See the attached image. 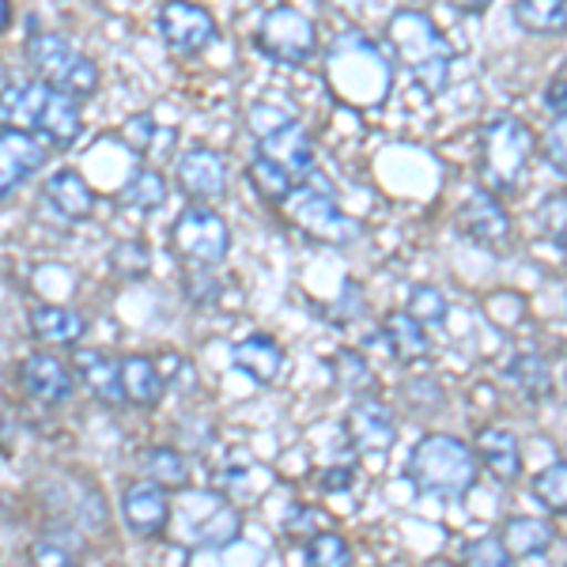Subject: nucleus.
Returning <instances> with one entry per match:
<instances>
[{
    "mask_svg": "<svg viewBox=\"0 0 567 567\" xmlns=\"http://www.w3.org/2000/svg\"><path fill=\"white\" fill-rule=\"evenodd\" d=\"M393 53L405 61L409 69L424 80V87L439 91L446 84V69H451V53H446L443 39H439L435 23L420 12H401L390 23Z\"/></svg>",
    "mask_w": 567,
    "mask_h": 567,
    "instance_id": "7",
    "label": "nucleus"
},
{
    "mask_svg": "<svg viewBox=\"0 0 567 567\" xmlns=\"http://www.w3.org/2000/svg\"><path fill=\"white\" fill-rule=\"evenodd\" d=\"M537 219H542V231L548 239L556 246H564V254H567V194L548 197L542 205V213H537Z\"/></svg>",
    "mask_w": 567,
    "mask_h": 567,
    "instance_id": "36",
    "label": "nucleus"
},
{
    "mask_svg": "<svg viewBox=\"0 0 567 567\" xmlns=\"http://www.w3.org/2000/svg\"><path fill=\"white\" fill-rule=\"evenodd\" d=\"M545 106L556 117H567V58L560 61V69L553 72V80L545 84Z\"/></svg>",
    "mask_w": 567,
    "mask_h": 567,
    "instance_id": "41",
    "label": "nucleus"
},
{
    "mask_svg": "<svg viewBox=\"0 0 567 567\" xmlns=\"http://www.w3.org/2000/svg\"><path fill=\"white\" fill-rule=\"evenodd\" d=\"M503 379L523 393L526 401H545L548 393H553V374H548V363L542 360V355H534V352L515 355V360L507 363V371H503Z\"/></svg>",
    "mask_w": 567,
    "mask_h": 567,
    "instance_id": "25",
    "label": "nucleus"
},
{
    "mask_svg": "<svg viewBox=\"0 0 567 567\" xmlns=\"http://www.w3.org/2000/svg\"><path fill=\"white\" fill-rule=\"evenodd\" d=\"M122 390L133 405H155L163 398V374L148 355H130L122 360Z\"/></svg>",
    "mask_w": 567,
    "mask_h": 567,
    "instance_id": "26",
    "label": "nucleus"
},
{
    "mask_svg": "<svg viewBox=\"0 0 567 567\" xmlns=\"http://www.w3.org/2000/svg\"><path fill=\"white\" fill-rule=\"evenodd\" d=\"M125 141L133 144V148H148L155 141V117L152 114H133L130 122H125Z\"/></svg>",
    "mask_w": 567,
    "mask_h": 567,
    "instance_id": "42",
    "label": "nucleus"
},
{
    "mask_svg": "<svg viewBox=\"0 0 567 567\" xmlns=\"http://www.w3.org/2000/svg\"><path fill=\"white\" fill-rule=\"evenodd\" d=\"M178 534L197 548H227L239 542L243 518L231 499L208 488H189L178 496Z\"/></svg>",
    "mask_w": 567,
    "mask_h": 567,
    "instance_id": "6",
    "label": "nucleus"
},
{
    "mask_svg": "<svg viewBox=\"0 0 567 567\" xmlns=\"http://www.w3.org/2000/svg\"><path fill=\"white\" fill-rule=\"evenodd\" d=\"M171 243H175V254L182 261L213 269L231 250V231H227L224 216H216L213 208H186L178 224L171 227Z\"/></svg>",
    "mask_w": 567,
    "mask_h": 567,
    "instance_id": "9",
    "label": "nucleus"
},
{
    "mask_svg": "<svg viewBox=\"0 0 567 567\" xmlns=\"http://www.w3.org/2000/svg\"><path fill=\"white\" fill-rule=\"evenodd\" d=\"M393 72L379 50L363 39H341L329 53V84L355 106H374L390 91Z\"/></svg>",
    "mask_w": 567,
    "mask_h": 567,
    "instance_id": "3",
    "label": "nucleus"
},
{
    "mask_svg": "<svg viewBox=\"0 0 567 567\" xmlns=\"http://www.w3.org/2000/svg\"><path fill=\"white\" fill-rule=\"evenodd\" d=\"M534 155V136L518 117H496L481 133V178L488 194H511L518 178L526 175V163Z\"/></svg>",
    "mask_w": 567,
    "mask_h": 567,
    "instance_id": "4",
    "label": "nucleus"
},
{
    "mask_svg": "<svg viewBox=\"0 0 567 567\" xmlns=\"http://www.w3.org/2000/svg\"><path fill=\"white\" fill-rule=\"evenodd\" d=\"M159 31L163 42L171 45V53H178V58H197L216 39L213 16L197 4H167L159 12Z\"/></svg>",
    "mask_w": 567,
    "mask_h": 567,
    "instance_id": "12",
    "label": "nucleus"
},
{
    "mask_svg": "<svg viewBox=\"0 0 567 567\" xmlns=\"http://www.w3.org/2000/svg\"><path fill=\"white\" fill-rule=\"evenodd\" d=\"M291 219H296L307 235H315V239H322V243H333V246H344L360 235V227L329 200L326 189H307V194H299L296 205H291Z\"/></svg>",
    "mask_w": 567,
    "mask_h": 567,
    "instance_id": "11",
    "label": "nucleus"
},
{
    "mask_svg": "<svg viewBox=\"0 0 567 567\" xmlns=\"http://www.w3.org/2000/svg\"><path fill=\"white\" fill-rule=\"evenodd\" d=\"M0 125H12L16 133L34 136L39 144L45 141L53 148H69L84 133L76 99L61 95L42 80H8L0 87Z\"/></svg>",
    "mask_w": 567,
    "mask_h": 567,
    "instance_id": "1",
    "label": "nucleus"
},
{
    "mask_svg": "<svg viewBox=\"0 0 567 567\" xmlns=\"http://www.w3.org/2000/svg\"><path fill=\"white\" fill-rule=\"evenodd\" d=\"M307 567H352V548L341 534L326 529V534H315L307 545Z\"/></svg>",
    "mask_w": 567,
    "mask_h": 567,
    "instance_id": "32",
    "label": "nucleus"
},
{
    "mask_svg": "<svg viewBox=\"0 0 567 567\" xmlns=\"http://www.w3.org/2000/svg\"><path fill=\"white\" fill-rule=\"evenodd\" d=\"M20 374H23V386L39 401H45V405H61V401L72 398V371L58 355H45V352L27 355Z\"/></svg>",
    "mask_w": 567,
    "mask_h": 567,
    "instance_id": "19",
    "label": "nucleus"
},
{
    "mask_svg": "<svg viewBox=\"0 0 567 567\" xmlns=\"http://www.w3.org/2000/svg\"><path fill=\"white\" fill-rule=\"evenodd\" d=\"M477 458L484 462V470L503 484H515L523 473V454H518V439L503 427H484L477 435Z\"/></svg>",
    "mask_w": 567,
    "mask_h": 567,
    "instance_id": "20",
    "label": "nucleus"
},
{
    "mask_svg": "<svg viewBox=\"0 0 567 567\" xmlns=\"http://www.w3.org/2000/svg\"><path fill=\"white\" fill-rule=\"evenodd\" d=\"M31 567H80L76 556L58 542H34L31 545Z\"/></svg>",
    "mask_w": 567,
    "mask_h": 567,
    "instance_id": "40",
    "label": "nucleus"
},
{
    "mask_svg": "<svg viewBox=\"0 0 567 567\" xmlns=\"http://www.w3.org/2000/svg\"><path fill=\"white\" fill-rule=\"evenodd\" d=\"M258 45L265 58L280 61V65H307L318 50L315 20L299 8H272L258 27Z\"/></svg>",
    "mask_w": 567,
    "mask_h": 567,
    "instance_id": "8",
    "label": "nucleus"
},
{
    "mask_svg": "<svg viewBox=\"0 0 567 567\" xmlns=\"http://www.w3.org/2000/svg\"><path fill=\"white\" fill-rule=\"evenodd\" d=\"M349 435L355 443V451L363 454H386L398 439V427H393V413L382 405L379 398H360L349 413Z\"/></svg>",
    "mask_w": 567,
    "mask_h": 567,
    "instance_id": "17",
    "label": "nucleus"
},
{
    "mask_svg": "<svg viewBox=\"0 0 567 567\" xmlns=\"http://www.w3.org/2000/svg\"><path fill=\"white\" fill-rule=\"evenodd\" d=\"M235 368L243 374H250L254 382H261V386H269V382L280 379L284 352L272 337L254 333V337H246L243 344H235Z\"/></svg>",
    "mask_w": 567,
    "mask_h": 567,
    "instance_id": "21",
    "label": "nucleus"
},
{
    "mask_svg": "<svg viewBox=\"0 0 567 567\" xmlns=\"http://www.w3.org/2000/svg\"><path fill=\"white\" fill-rule=\"evenodd\" d=\"M45 200H50L53 213H61L72 224H84L95 213V189L87 186V178L80 175V171H53L50 178H45L42 186Z\"/></svg>",
    "mask_w": 567,
    "mask_h": 567,
    "instance_id": "18",
    "label": "nucleus"
},
{
    "mask_svg": "<svg viewBox=\"0 0 567 567\" xmlns=\"http://www.w3.org/2000/svg\"><path fill=\"white\" fill-rule=\"evenodd\" d=\"M27 58H31V69L39 72L42 84L58 87L61 95L76 99V103L95 95V87H99L95 61L84 58V53L69 39H61V34H34V39L27 42Z\"/></svg>",
    "mask_w": 567,
    "mask_h": 567,
    "instance_id": "5",
    "label": "nucleus"
},
{
    "mask_svg": "<svg viewBox=\"0 0 567 567\" xmlns=\"http://www.w3.org/2000/svg\"><path fill=\"white\" fill-rule=\"evenodd\" d=\"M258 155L269 159L272 167H280L291 182L315 175V144H310V133L296 117H288L272 133L258 136Z\"/></svg>",
    "mask_w": 567,
    "mask_h": 567,
    "instance_id": "10",
    "label": "nucleus"
},
{
    "mask_svg": "<svg viewBox=\"0 0 567 567\" xmlns=\"http://www.w3.org/2000/svg\"><path fill=\"white\" fill-rule=\"evenodd\" d=\"M386 337H390V349L398 360L405 363H416L427 355V337H424V326L416 322V318H409V310H398V315L386 318Z\"/></svg>",
    "mask_w": 567,
    "mask_h": 567,
    "instance_id": "29",
    "label": "nucleus"
},
{
    "mask_svg": "<svg viewBox=\"0 0 567 567\" xmlns=\"http://www.w3.org/2000/svg\"><path fill=\"white\" fill-rule=\"evenodd\" d=\"M333 374L344 390L355 398H374V371L368 368V360L355 352H337L333 355Z\"/></svg>",
    "mask_w": 567,
    "mask_h": 567,
    "instance_id": "31",
    "label": "nucleus"
},
{
    "mask_svg": "<svg viewBox=\"0 0 567 567\" xmlns=\"http://www.w3.org/2000/svg\"><path fill=\"white\" fill-rule=\"evenodd\" d=\"M31 326H34V333L50 344H76L87 329L84 315H76L72 307H34Z\"/></svg>",
    "mask_w": 567,
    "mask_h": 567,
    "instance_id": "24",
    "label": "nucleus"
},
{
    "mask_svg": "<svg viewBox=\"0 0 567 567\" xmlns=\"http://www.w3.org/2000/svg\"><path fill=\"white\" fill-rule=\"evenodd\" d=\"M534 496L545 503L553 515L567 511V462H553L534 477Z\"/></svg>",
    "mask_w": 567,
    "mask_h": 567,
    "instance_id": "34",
    "label": "nucleus"
},
{
    "mask_svg": "<svg viewBox=\"0 0 567 567\" xmlns=\"http://www.w3.org/2000/svg\"><path fill=\"white\" fill-rule=\"evenodd\" d=\"M553 542H556V526L548 523V518H529V515L507 518L503 537H499V545L507 548L511 556H542L548 553Z\"/></svg>",
    "mask_w": 567,
    "mask_h": 567,
    "instance_id": "22",
    "label": "nucleus"
},
{
    "mask_svg": "<svg viewBox=\"0 0 567 567\" xmlns=\"http://www.w3.org/2000/svg\"><path fill=\"white\" fill-rule=\"evenodd\" d=\"M409 477L420 492L458 499L477 481V454L454 435H424L409 454Z\"/></svg>",
    "mask_w": 567,
    "mask_h": 567,
    "instance_id": "2",
    "label": "nucleus"
},
{
    "mask_svg": "<svg viewBox=\"0 0 567 567\" xmlns=\"http://www.w3.org/2000/svg\"><path fill=\"white\" fill-rule=\"evenodd\" d=\"M141 465H144V473H148V481L159 484L163 492L186 488V481H189V462L175 446H152V451H144Z\"/></svg>",
    "mask_w": 567,
    "mask_h": 567,
    "instance_id": "28",
    "label": "nucleus"
},
{
    "mask_svg": "<svg viewBox=\"0 0 567 567\" xmlns=\"http://www.w3.org/2000/svg\"><path fill=\"white\" fill-rule=\"evenodd\" d=\"M42 163H45V148L34 136L16 130L0 133V200L12 197Z\"/></svg>",
    "mask_w": 567,
    "mask_h": 567,
    "instance_id": "15",
    "label": "nucleus"
},
{
    "mask_svg": "<svg viewBox=\"0 0 567 567\" xmlns=\"http://www.w3.org/2000/svg\"><path fill=\"white\" fill-rule=\"evenodd\" d=\"M122 511H125L130 529L141 537H159L163 529L171 526V499H167V492L152 481L130 484V488H125V499H122Z\"/></svg>",
    "mask_w": 567,
    "mask_h": 567,
    "instance_id": "16",
    "label": "nucleus"
},
{
    "mask_svg": "<svg viewBox=\"0 0 567 567\" xmlns=\"http://www.w3.org/2000/svg\"><path fill=\"white\" fill-rule=\"evenodd\" d=\"M409 318H416L420 326H427V322H443L446 318V299L439 296L435 288H416L413 291V299H409Z\"/></svg>",
    "mask_w": 567,
    "mask_h": 567,
    "instance_id": "38",
    "label": "nucleus"
},
{
    "mask_svg": "<svg viewBox=\"0 0 567 567\" xmlns=\"http://www.w3.org/2000/svg\"><path fill=\"white\" fill-rule=\"evenodd\" d=\"M511 16L529 34L567 31V0H518V4H511Z\"/></svg>",
    "mask_w": 567,
    "mask_h": 567,
    "instance_id": "27",
    "label": "nucleus"
},
{
    "mask_svg": "<svg viewBox=\"0 0 567 567\" xmlns=\"http://www.w3.org/2000/svg\"><path fill=\"white\" fill-rule=\"evenodd\" d=\"M250 182L258 186V194L265 200H272V205H284V200L291 197V189H296V182L284 175L280 167H272L269 159H261V155H254V163H250Z\"/></svg>",
    "mask_w": 567,
    "mask_h": 567,
    "instance_id": "33",
    "label": "nucleus"
},
{
    "mask_svg": "<svg viewBox=\"0 0 567 567\" xmlns=\"http://www.w3.org/2000/svg\"><path fill=\"white\" fill-rule=\"evenodd\" d=\"M322 484H326V492H344L352 484V473L349 470H333V473H326Z\"/></svg>",
    "mask_w": 567,
    "mask_h": 567,
    "instance_id": "43",
    "label": "nucleus"
},
{
    "mask_svg": "<svg viewBox=\"0 0 567 567\" xmlns=\"http://www.w3.org/2000/svg\"><path fill=\"white\" fill-rule=\"evenodd\" d=\"M465 567H515V556L496 537H484V542H473L465 548Z\"/></svg>",
    "mask_w": 567,
    "mask_h": 567,
    "instance_id": "37",
    "label": "nucleus"
},
{
    "mask_svg": "<svg viewBox=\"0 0 567 567\" xmlns=\"http://www.w3.org/2000/svg\"><path fill=\"white\" fill-rule=\"evenodd\" d=\"M8 23H12V8H8L4 0H0V31H4Z\"/></svg>",
    "mask_w": 567,
    "mask_h": 567,
    "instance_id": "44",
    "label": "nucleus"
},
{
    "mask_svg": "<svg viewBox=\"0 0 567 567\" xmlns=\"http://www.w3.org/2000/svg\"><path fill=\"white\" fill-rule=\"evenodd\" d=\"M122 200L130 208H141V213H155V208H163V200H167V182H163V175H155V171H136V175L125 182Z\"/></svg>",
    "mask_w": 567,
    "mask_h": 567,
    "instance_id": "30",
    "label": "nucleus"
},
{
    "mask_svg": "<svg viewBox=\"0 0 567 567\" xmlns=\"http://www.w3.org/2000/svg\"><path fill=\"white\" fill-rule=\"evenodd\" d=\"M110 261H114V269L122 272L125 280H144L148 277V269H152V250L144 243H117L114 246V254H110Z\"/></svg>",
    "mask_w": 567,
    "mask_h": 567,
    "instance_id": "35",
    "label": "nucleus"
},
{
    "mask_svg": "<svg viewBox=\"0 0 567 567\" xmlns=\"http://www.w3.org/2000/svg\"><path fill=\"white\" fill-rule=\"evenodd\" d=\"M80 374H84L87 390L95 393L99 401H106V405H117V401L125 398L122 390V360H110L106 352H84L76 360Z\"/></svg>",
    "mask_w": 567,
    "mask_h": 567,
    "instance_id": "23",
    "label": "nucleus"
},
{
    "mask_svg": "<svg viewBox=\"0 0 567 567\" xmlns=\"http://www.w3.org/2000/svg\"><path fill=\"white\" fill-rule=\"evenodd\" d=\"M458 227L488 250H507L511 243V219L488 189H473L470 200L458 208Z\"/></svg>",
    "mask_w": 567,
    "mask_h": 567,
    "instance_id": "14",
    "label": "nucleus"
},
{
    "mask_svg": "<svg viewBox=\"0 0 567 567\" xmlns=\"http://www.w3.org/2000/svg\"><path fill=\"white\" fill-rule=\"evenodd\" d=\"M545 155L567 178V117H553V125H548V133H545Z\"/></svg>",
    "mask_w": 567,
    "mask_h": 567,
    "instance_id": "39",
    "label": "nucleus"
},
{
    "mask_svg": "<svg viewBox=\"0 0 567 567\" xmlns=\"http://www.w3.org/2000/svg\"><path fill=\"white\" fill-rule=\"evenodd\" d=\"M175 178L182 186V194L200 200V205H216L227 194V163L219 152L208 148H194L178 159Z\"/></svg>",
    "mask_w": 567,
    "mask_h": 567,
    "instance_id": "13",
    "label": "nucleus"
}]
</instances>
